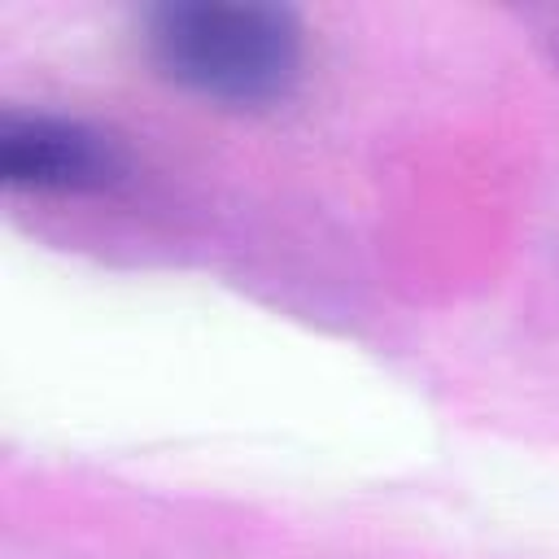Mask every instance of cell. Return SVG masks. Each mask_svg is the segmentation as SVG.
Here are the masks:
<instances>
[{
  "label": "cell",
  "mask_w": 559,
  "mask_h": 559,
  "mask_svg": "<svg viewBox=\"0 0 559 559\" xmlns=\"http://www.w3.org/2000/svg\"><path fill=\"white\" fill-rule=\"evenodd\" d=\"M140 44L166 83L227 109H266L284 100L306 74V26L284 4H153L144 13Z\"/></svg>",
  "instance_id": "cell-1"
},
{
  "label": "cell",
  "mask_w": 559,
  "mask_h": 559,
  "mask_svg": "<svg viewBox=\"0 0 559 559\" xmlns=\"http://www.w3.org/2000/svg\"><path fill=\"white\" fill-rule=\"evenodd\" d=\"M127 175L122 144L79 118L4 114L0 118V179L13 192L83 197L105 192Z\"/></svg>",
  "instance_id": "cell-2"
}]
</instances>
